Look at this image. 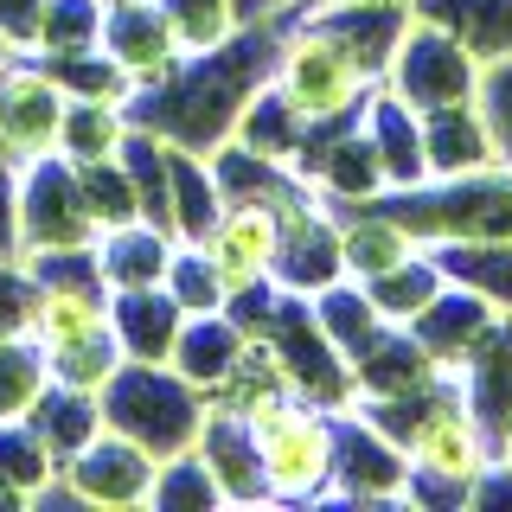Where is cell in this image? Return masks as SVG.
<instances>
[{"label": "cell", "instance_id": "obj_1", "mask_svg": "<svg viewBox=\"0 0 512 512\" xmlns=\"http://www.w3.org/2000/svg\"><path fill=\"white\" fill-rule=\"evenodd\" d=\"M269 84L288 96V109L308 128H340V122H352V109L365 103V90L378 77L365 71V58L327 20L301 13V26L282 32L276 58H269Z\"/></svg>", "mask_w": 512, "mask_h": 512}, {"label": "cell", "instance_id": "obj_2", "mask_svg": "<svg viewBox=\"0 0 512 512\" xmlns=\"http://www.w3.org/2000/svg\"><path fill=\"white\" fill-rule=\"evenodd\" d=\"M256 442V468H263L269 500H314L333 493V468H340V416L308 397H276L269 410L244 416Z\"/></svg>", "mask_w": 512, "mask_h": 512}, {"label": "cell", "instance_id": "obj_3", "mask_svg": "<svg viewBox=\"0 0 512 512\" xmlns=\"http://www.w3.org/2000/svg\"><path fill=\"white\" fill-rule=\"evenodd\" d=\"M276 199H282V192H269V199H231L218 212V224L199 237L231 308L250 301L256 288H276V282H269V276H276V250H282V205Z\"/></svg>", "mask_w": 512, "mask_h": 512}, {"label": "cell", "instance_id": "obj_4", "mask_svg": "<svg viewBox=\"0 0 512 512\" xmlns=\"http://www.w3.org/2000/svg\"><path fill=\"white\" fill-rule=\"evenodd\" d=\"M384 84L404 96L410 109H442V103H468L474 84H480V58L455 32H442L436 20L410 13L404 39H397L391 64H384Z\"/></svg>", "mask_w": 512, "mask_h": 512}, {"label": "cell", "instance_id": "obj_5", "mask_svg": "<svg viewBox=\"0 0 512 512\" xmlns=\"http://www.w3.org/2000/svg\"><path fill=\"white\" fill-rule=\"evenodd\" d=\"M64 116H71V90L39 58L0 64V154L7 160H20V167L52 160L64 141Z\"/></svg>", "mask_w": 512, "mask_h": 512}, {"label": "cell", "instance_id": "obj_6", "mask_svg": "<svg viewBox=\"0 0 512 512\" xmlns=\"http://www.w3.org/2000/svg\"><path fill=\"white\" fill-rule=\"evenodd\" d=\"M103 52L116 58V71L141 90H167L180 77V64H192V52L180 45L167 7L160 0H109L103 7Z\"/></svg>", "mask_w": 512, "mask_h": 512}, {"label": "cell", "instance_id": "obj_7", "mask_svg": "<svg viewBox=\"0 0 512 512\" xmlns=\"http://www.w3.org/2000/svg\"><path fill=\"white\" fill-rule=\"evenodd\" d=\"M154 474H160L154 448H141L135 436H122V429H109V423L64 461V487H71L77 500H96V506H148Z\"/></svg>", "mask_w": 512, "mask_h": 512}, {"label": "cell", "instance_id": "obj_8", "mask_svg": "<svg viewBox=\"0 0 512 512\" xmlns=\"http://www.w3.org/2000/svg\"><path fill=\"white\" fill-rule=\"evenodd\" d=\"M359 128L365 141L378 148V167L391 192H410V186H429V154H423V109H410L391 84H372V96L359 103Z\"/></svg>", "mask_w": 512, "mask_h": 512}, {"label": "cell", "instance_id": "obj_9", "mask_svg": "<svg viewBox=\"0 0 512 512\" xmlns=\"http://www.w3.org/2000/svg\"><path fill=\"white\" fill-rule=\"evenodd\" d=\"M244 346H250L244 320H231V308H205V314H186L180 320L167 365L192 384V391H218V384L231 378V365L244 359Z\"/></svg>", "mask_w": 512, "mask_h": 512}, {"label": "cell", "instance_id": "obj_10", "mask_svg": "<svg viewBox=\"0 0 512 512\" xmlns=\"http://www.w3.org/2000/svg\"><path fill=\"white\" fill-rule=\"evenodd\" d=\"M423 154H429V180H468V173L500 167V154H493V135H487V122H480L474 96H468V103L423 109Z\"/></svg>", "mask_w": 512, "mask_h": 512}, {"label": "cell", "instance_id": "obj_11", "mask_svg": "<svg viewBox=\"0 0 512 512\" xmlns=\"http://www.w3.org/2000/svg\"><path fill=\"white\" fill-rule=\"evenodd\" d=\"M416 250H423V237H416L410 224L391 212V205L378 212V199H372V212L340 218V256H346V276H352V282H372V276L397 269V263H404V256H416Z\"/></svg>", "mask_w": 512, "mask_h": 512}, {"label": "cell", "instance_id": "obj_12", "mask_svg": "<svg viewBox=\"0 0 512 512\" xmlns=\"http://www.w3.org/2000/svg\"><path fill=\"white\" fill-rule=\"evenodd\" d=\"M109 314H116V340H122L128 359L167 365L173 333H180V320H186V308L167 295V282H160V288H122V295H109Z\"/></svg>", "mask_w": 512, "mask_h": 512}, {"label": "cell", "instance_id": "obj_13", "mask_svg": "<svg viewBox=\"0 0 512 512\" xmlns=\"http://www.w3.org/2000/svg\"><path fill=\"white\" fill-rule=\"evenodd\" d=\"M410 13L455 32L480 64L512 52V0H410Z\"/></svg>", "mask_w": 512, "mask_h": 512}, {"label": "cell", "instance_id": "obj_14", "mask_svg": "<svg viewBox=\"0 0 512 512\" xmlns=\"http://www.w3.org/2000/svg\"><path fill=\"white\" fill-rule=\"evenodd\" d=\"M448 288V269H442V256L436 250H416V256H404L397 269H384V276H372L365 282V295H372V308H378V320H391V327H410L416 314L429 308Z\"/></svg>", "mask_w": 512, "mask_h": 512}, {"label": "cell", "instance_id": "obj_15", "mask_svg": "<svg viewBox=\"0 0 512 512\" xmlns=\"http://www.w3.org/2000/svg\"><path fill=\"white\" fill-rule=\"evenodd\" d=\"M52 391V359L32 333L0 340V423H32L39 397Z\"/></svg>", "mask_w": 512, "mask_h": 512}, {"label": "cell", "instance_id": "obj_16", "mask_svg": "<svg viewBox=\"0 0 512 512\" xmlns=\"http://www.w3.org/2000/svg\"><path fill=\"white\" fill-rule=\"evenodd\" d=\"M128 141V109L122 103H96V96H71V116H64V160H109Z\"/></svg>", "mask_w": 512, "mask_h": 512}, {"label": "cell", "instance_id": "obj_17", "mask_svg": "<svg viewBox=\"0 0 512 512\" xmlns=\"http://www.w3.org/2000/svg\"><path fill=\"white\" fill-rule=\"evenodd\" d=\"M167 7V20H173V32H180V45L192 58L199 52H218L224 39H237L244 32V0H160Z\"/></svg>", "mask_w": 512, "mask_h": 512}, {"label": "cell", "instance_id": "obj_18", "mask_svg": "<svg viewBox=\"0 0 512 512\" xmlns=\"http://www.w3.org/2000/svg\"><path fill=\"white\" fill-rule=\"evenodd\" d=\"M474 109H480V122H487V135H493V154H500V167H512V52L480 64Z\"/></svg>", "mask_w": 512, "mask_h": 512}, {"label": "cell", "instance_id": "obj_19", "mask_svg": "<svg viewBox=\"0 0 512 512\" xmlns=\"http://www.w3.org/2000/svg\"><path fill=\"white\" fill-rule=\"evenodd\" d=\"M45 7H52V0H0V39L13 45V58L39 52V26H45Z\"/></svg>", "mask_w": 512, "mask_h": 512}, {"label": "cell", "instance_id": "obj_20", "mask_svg": "<svg viewBox=\"0 0 512 512\" xmlns=\"http://www.w3.org/2000/svg\"><path fill=\"white\" fill-rule=\"evenodd\" d=\"M20 186H26V167L0 154V256L20 263Z\"/></svg>", "mask_w": 512, "mask_h": 512}, {"label": "cell", "instance_id": "obj_21", "mask_svg": "<svg viewBox=\"0 0 512 512\" xmlns=\"http://www.w3.org/2000/svg\"><path fill=\"white\" fill-rule=\"evenodd\" d=\"M269 7H276V13H314L320 0H269Z\"/></svg>", "mask_w": 512, "mask_h": 512}, {"label": "cell", "instance_id": "obj_22", "mask_svg": "<svg viewBox=\"0 0 512 512\" xmlns=\"http://www.w3.org/2000/svg\"><path fill=\"white\" fill-rule=\"evenodd\" d=\"M500 455L512 461V416H506V423H500Z\"/></svg>", "mask_w": 512, "mask_h": 512}, {"label": "cell", "instance_id": "obj_23", "mask_svg": "<svg viewBox=\"0 0 512 512\" xmlns=\"http://www.w3.org/2000/svg\"><path fill=\"white\" fill-rule=\"evenodd\" d=\"M7 58H13V52H7V39H0V64H7Z\"/></svg>", "mask_w": 512, "mask_h": 512}]
</instances>
